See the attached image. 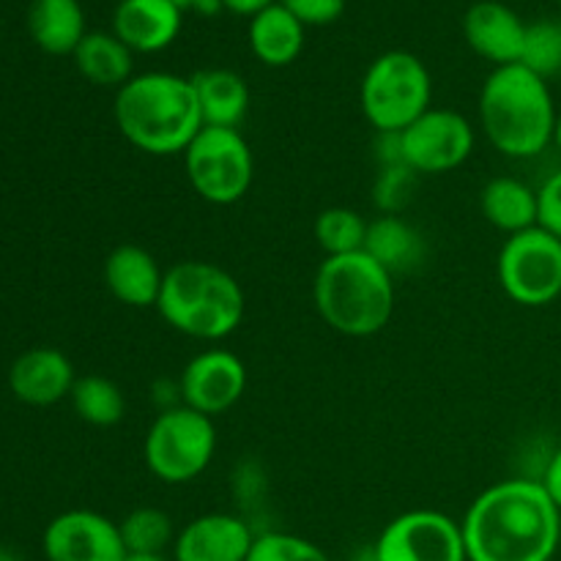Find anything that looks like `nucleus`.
Returning a JSON list of instances; mask_svg holds the SVG:
<instances>
[{
    "mask_svg": "<svg viewBox=\"0 0 561 561\" xmlns=\"http://www.w3.org/2000/svg\"><path fill=\"white\" fill-rule=\"evenodd\" d=\"M537 197H540V228L561 239V170L548 175L546 184L537 190Z\"/></svg>",
    "mask_w": 561,
    "mask_h": 561,
    "instance_id": "obj_32",
    "label": "nucleus"
},
{
    "mask_svg": "<svg viewBox=\"0 0 561 561\" xmlns=\"http://www.w3.org/2000/svg\"><path fill=\"white\" fill-rule=\"evenodd\" d=\"M75 365L58 348H31L9 370V387L16 400L27 405H53L69 398L75 387Z\"/></svg>",
    "mask_w": 561,
    "mask_h": 561,
    "instance_id": "obj_16",
    "label": "nucleus"
},
{
    "mask_svg": "<svg viewBox=\"0 0 561 561\" xmlns=\"http://www.w3.org/2000/svg\"><path fill=\"white\" fill-rule=\"evenodd\" d=\"M557 113L548 80L524 64L496 66L480 91L482 131L504 157L531 159L546 151Z\"/></svg>",
    "mask_w": 561,
    "mask_h": 561,
    "instance_id": "obj_3",
    "label": "nucleus"
},
{
    "mask_svg": "<svg viewBox=\"0 0 561 561\" xmlns=\"http://www.w3.org/2000/svg\"><path fill=\"white\" fill-rule=\"evenodd\" d=\"M431 96V71L405 49H392L373 60L359 91L362 113L378 131L409 129L433 107Z\"/></svg>",
    "mask_w": 561,
    "mask_h": 561,
    "instance_id": "obj_6",
    "label": "nucleus"
},
{
    "mask_svg": "<svg viewBox=\"0 0 561 561\" xmlns=\"http://www.w3.org/2000/svg\"><path fill=\"white\" fill-rule=\"evenodd\" d=\"M250 47L261 64L274 66V69L288 66L305 49V25L283 3H274L252 16Z\"/></svg>",
    "mask_w": 561,
    "mask_h": 561,
    "instance_id": "obj_23",
    "label": "nucleus"
},
{
    "mask_svg": "<svg viewBox=\"0 0 561 561\" xmlns=\"http://www.w3.org/2000/svg\"><path fill=\"white\" fill-rule=\"evenodd\" d=\"M318 316L345 337H373L394 312V277L365 250L327 257L312 283Z\"/></svg>",
    "mask_w": 561,
    "mask_h": 561,
    "instance_id": "obj_4",
    "label": "nucleus"
},
{
    "mask_svg": "<svg viewBox=\"0 0 561 561\" xmlns=\"http://www.w3.org/2000/svg\"><path fill=\"white\" fill-rule=\"evenodd\" d=\"M376 561H469L463 529L438 510H411L383 526L373 546Z\"/></svg>",
    "mask_w": 561,
    "mask_h": 561,
    "instance_id": "obj_10",
    "label": "nucleus"
},
{
    "mask_svg": "<svg viewBox=\"0 0 561 561\" xmlns=\"http://www.w3.org/2000/svg\"><path fill=\"white\" fill-rule=\"evenodd\" d=\"M301 25H329L340 20L345 11V0H279Z\"/></svg>",
    "mask_w": 561,
    "mask_h": 561,
    "instance_id": "obj_31",
    "label": "nucleus"
},
{
    "mask_svg": "<svg viewBox=\"0 0 561 561\" xmlns=\"http://www.w3.org/2000/svg\"><path fill=\"white\" fill-rule=\"evenodd\" d=\"M365 252L394 277L420 266L425 257V241L420 230L405 222L400 214H381L367 225Z\"/></svg>",
    "mask_w": 561,
    "mask_h": 561,
    "instance_id": "obj_21",
    "label": "nucleus"
},
{
    "mask_svg": "<svg viewBox=\"0 0 561 561\" xmlns=\"http://www.w3.org/2000/svg\"><path fill=\"white\" fill-rule=\"evenodd\" d=\"M181 9H201V11H214L219 9V0H173Z\"/></svg>",
    "mask_w": 561,
    "mask_h": 561,
    "instance_id": "obj_35",
    "label": "nucleus"
},
{
    "mask_svg": "<svg viewBox=\"0 0 561 561\" xmlns=\"http://www.w3.org/2000/svg\"><path fill=\"white\" fill-rule=\"evenodd\" d=\"M217 453V427L190 405H170L157 414L146 433L142 458L148 471L168 485L197 480Z\"/></svg>",
    "mask_w": 561,
    "mask_h": 561,
    "instance_id": "obj_7",
    "label": "nucleus"
},
{
    "mask_svg": "<svg viewBox=\"0 0 561 561\" xmlns=\"http://www.w3.org/2000/svg\"><path fill=\"white\" fill-rule=\"evenodd\" d=\"M474 126L463 113L449 107H431L400 131L403 162L414 173L433 175L460 168L474 151Z\"/></svg>",
    "mask_w": 561,
    "mask_h": 561,
    "instance_id": "obj_11",
    "label": "nucleus"
},
{
    "mask_svg": "<svg viewBox=\"0 0 561 561\" xmlns=\"http://www.w3.org/2000/svg\"><path fill=\"white\" fill-rule=\"evenodd\" d=\"M247 389V367L233 351L208 348L186 362L179 378L181 403L197 414L219 416L233 409Z\"/></svg>",
    "mask_w": 561,
    "mask_h": 561,
    "instance_id": "obj_13",
    "label": "nucleus"
},
{
    "mask_svg": "<svg viewBox=\"0 0 561 561\" xmlns=\"http://www.w3.org/2000/svg\"><path fill=\"white\" fill-rule=\"evenodd\" d=\"M181 11L173 0H121L113 31L131 53H159L179 36Z\"/></svg>",
    "mask_w": 561,
    "mask_h": 561,
    "instance_id": "obj_17",
    "label": "nucleus"
},
{
    "mask_svg": "<svg viewBox=\"0 0 561 561\" xmlns=\"http://www.w3.org/2000/svg\"><path fill=\"white\" fill-rule=\"evenodd\" d=\"M47 561H124L121 529L107 515L93 510H69L47 524L42 535Z\"/></svg>",
    "mask_w": 561,
    "mask_h": 561,
    "instance_id": "obj_12",
    "label": "nucleus"
},
{
    "mask_svg": "<svg viewBox=\"0 0 561 561\" xmlns=\"http://www.w3.org/2000/svg\"><path fill=\"white\" fill-rule=\"evenodd\" d=\"M121 537H124L126 553H153L164 557L175 542V526L164 510L159 507H137L118 524Z\"/></svg>",
    "mask_w": 561,
    "mask_h": 561,
    "instance_id": "obj_26",
    "label": "nucleus"
},
{
    "mask_svg": "<svg viewBox=\"0 0 561 561\" xmlns=\"http://www.w3.org/2000/svg\"><path fill=\"white\" fill-rule=\"evenodd\" d=\"M113 113L121 135L153 157L184 153L203 129L192 80L168 71L131 77L115 93Z\"/></svg>",
    "mask_w": 561,
    "mask_h": 561,
    "instance_id": "obj_2",
    "label": "nucleus"
},
{
    "mask_svg": "<svg viewBox=\"0 0 561 561\" xmlns=\"http://www.w3.org/2000/svg\"><path fill=\"white\" fill-rule=\"evenodd\" d=\"M0 561H22V559L16 557L14 551H9V548H0Z\"/></svg>",
    "mask_w": 561,
    "mask_h": 561,
    "instance_id": "obj_38",
    "label": "nucleus"
},
{
    "mask_svg": "<svg viewBox=\"0 0 561 561\" xmlns=\"http://www.w3.org/2000/svg\"><path fill=\"white\" fill-rule=\"evenodd\" d=\"M520 64L542 80L561 75V20H540L526 25Z\"/></svg>",
    "mask_w": 561,
    "mask_h": 561,
    "instance_id": "obj_28",
    "label": "nucleus"
},
{
    "mask_svg": "<svg viewBox=\"0 0 561 561\" xmlns=\"http://www.w3.org/2000/svg\"><path fill=\"white\" fill-rule=\"evenodd\" d=\"M502 290L524 307H546L561 296V239L546 228L507 236L499 252Z\"/></svg>",
    "mask_w": 561,
    "mask_h": 561,
    "instance_id": "obj_9",
    "label": "nucleus"
},
{
    "mask_svg": "<svg viewBox=\"0 0 561 561\" xmlns=\"http://www.w3.org/2000/svg\"><path fill=\"white\" fill-rule=\"evenodd\" d=\"M469 561H551L561 513L540 480L515 477L482 491L460 520Z\"/></svg>",
    "mask_w": 561,
    "mask_h": 561,
    "instance_id": "obj_1",
    "label": "nucleus"
},
{
    "mask_svg": "<svg viewBox=\"0 0 561 561\" xmlns=\"http://www.w3.org/2000/svg\"><path fill=\"white\" fill-rule=\"evenodd\" d=\"M27 27L33 42L49 55H75L88 33L80 0H33Z\"/></svg>",
    "mask_w": 561,
    "mask_h": 561,
    "instance_id": "obj_22",
    "label": "nucleus"
},
{
    "mask_svg": "<svg viewBox=\"0 0 561 561\" xmlns=\"http://www.w3.org/2000/svg\"><path fill=\"white\" fill-rule=\"evenodd\" d=\"M190 80L201 104L203 126L239 129L250 110V88L244 77L230 69H201Z\"/></svg>",
    "mask_w": 561,
    "mask_h": 561,
    "instance_id": "obj_20",
    "label": "nucleus"
},
{
    "mask_svg": "<svg viewBox=\"0 0 561 561\" xmlns=\"http://www.w3.org/2000/svg\"><path fill=\"white\" fill-rule=\"evenodd\" d=\"M482 217L502 233L515 236L540 225V197L526 181L499 175L485 184L480 195Z\"/></svg>",
    "mask_w": 561,
    "mask_h": 561,
    "instance_id": "obj_19",
    "label": "nucleus"
},
{
    "mask_svg": "<svg viewBox=\"0 0 561 561\" xmlns=\"http://www.w3.org/2000/svg\"><path fill=\"white\" fill-rule=\"evenodd\" d=\"M274 3H277V0H219L222 9H228L230 14H239V16H255Z\"/></svg>",
    "mask_w": 561,
    "mask_h": 561,
    "instance_id": "obj_34",
    "label": "nucleus"
},
{
    "mask_svg": "<svg viewBox=\"0 0 561 561\" xmlns=\"http://www.w3.org/2000/svg\"><path fill=\"white\" fill-rule=\"evenodd\" d=\"M367 219L354 208L334 206L318 214L316 219V241L327 257L351 255V252L365 250Z\"/></svg>",
    "mask_w": 561,
    "mask_h": 561,
    "instance_id": "obj_27",
    "label": "nucleus"
},
{
    "mask_svg": "<svg viewBox=\"0 0 561 561\" xmlns=\"http://www.w3.org/2000/svg\"><path fill=\"white\" fill-rule=\"evenodd\" d=\"M463 33L469 47L491 64H520L526 25L510 5L499 0H480L466 11Z\"/></svg>",
    "mask_w": 561,
    "mask_h": 561,
    "instance_id": "obj_15",
    "label": "nucleus"
},
{
    "mask_svg": "<svg viewBox=\"0 0 561 561\" xmlns=\"http://www.w3.org/2000/svg\"><path fill=\"white\" fill-rule=\"evenodd\" d=\"M247 561H332V559H329L316 542L305 540V537L285 535V531H266V535L255 537Z\"/></svg>",
    "mask_w": 561,
    "mask_h": 561,
    "instance_id": "obj_29",
    "label": "nucleus"
},
{
    "mask_svg": "<svg viewBox=\"0 0 561 561\" xmlns=\"http://www.w3.org/2000/svg\"><path fill=\"white\" fill-rule=\"evenodd\" d=\"M540 482H542V488H546L548 496L553 499V504H557L559 513H561V447L551 455V458H548L546 471H542Z\"/></svg>",
    "mask_w": 561,
    "mask_h": 561,
    "instance_id": "obj_33",
    "label": "nucleus"
},
{
    "mask_svg": "<svg viewBox=\"0 0 561 561\" xmlns=\"http://www.w3.org/2000/svg\"><path fill=\"white\" fill-rule=\"evenodd\" d=\"M164 272L157 257L137 244H118L104 261V283L110 294L129 307H157Z\"/></svg>",
    "mask_w": 561,
    "mask_h": 561,
    "instance_id": "obj_18",
    "label": "nucleus"
},
{
    "mask_svg": "<svg viewBox=\"0 0 561 561\" xmlns=\"http://www.w3.org/2000/svg\"><path fill=\"white\" fill-rule=\"evenodd\" d=\"M71 405L77 416L93 427H113L124 420V389L104 376H82L71 387Z\"/></svg>",
    "mask_w": 561,
    "mask_h": 561,
    "instance_id": "obj_25",
    "label": "nucleus"
},
{
    "mask_svg": "<svg viewBox=\"0 0 561 561\" xmlns=\"http://www.w3.org/2000/svg\"><path fill=\"white\" fill-rule=\"evenodd\" d=\"M124 561H168V559L153 557V553H126Z\"/></svg>",
    "mask_w": 561,
    "mask_h": 561,
    "instance_id": "obj_36",
    "label": "nucleus"
},
{
    "mask_svg": "<svg viewBox=\"0 0 561 561\" xmlns=\"http://www.w3.org/2000/svg\"><path fill=\"white\" fill-rule=\"evenodd\" d=\"M553 142H557V148L561 151V110L557 113V126H553Z\"/></svg>",
    "mask_w": 561,
    "mask_h": 561,
    "instance_id": "obj_37",
    "label": "nucleus"
},
{
    "mask_svg": "<svg viewBox=\"0 0 561 561\" xmlns=\"http://www.w3.org/2000/svg\"><path fill=\"white\" fill-rule=\"evenodd\" d=\"M75 64L88 82L102 88H124L135 69L131 49L115 33H85L75 49Z\"/></svg>",
    "mask_w": 561,
    "mask_h": 561,
    "instance_id": "obj_24",
    "label": "nucleus"
},
{
    "mask_svg": "<svg viewBox=\"0 0 561 561\" xmlns=\"http://www.w3.org/2000/svg\"><path fill=\"white\" fill-rule=\"evenodd\" d=\"M184 170L192 190L214 206L239 203L255 179L250 142L239 129L203 126L184 151Z\"/></svg>",
    "mask_w": 561,
    "mask_h": 561,
    "instance_id": "obj_8",
    "label": "nucleus"
},
{
    "mask_svg": "<svg viewBox=\"0 0 561 561\" xmlns=\"http://www.w3.org/2000/svg\"><path fill=\"white\" fill-rule=\"evenodd\" d=\"M239 279L208 261H179L164 272L157 310L168 327L186 337L222 340L244 321Z\"/></svg>",
    "mask_w": 561,
    "mask_h": 561,
    "instance_id": "obj_5",
    "label": "nucleus"
},
{
    "mask_svg": "<svg viewBox=\"0 0 561 561\" xmlns=\"http://www.w3.org/2000/svg\"><path fill=\"white\" fill-rule=\"evenodd\" d=\"M559 5H561V0H559Z\"/></svg>",
    "mask_w": 561,
    "mask_h": 561,
    "instance_id": "obj_39",
    "label": "nucleus"
},
{
    "mask_svg": "<svg viewBox=\"0 0 561 561\" xmlns=\"http://www.w3.org/2000/svg\"><path fill=\"white\" fill-rule=\"evenodd\" d=\"M255 537L239 515H201L175 535L173 561H247Z\"/></svg>",
    "mask_w": 561,
    "mask_h": 561,
    "instance_id": "obj_14",
    "label": "nucleus"
},
{
    "mask_svg": "<svg viewBox=\"0 0 561 561\" xmlns=\"http://www.w3.org/2000/svg\"><path fill=\"white\" fill-rule=\"evenodd\" d=\"M416 175L409 164H387L376 179V206L381 214H400L411 203L416 190Z\"/></svg>",
    "mask_w": 561,
    "mask_h": 561,
    "instance_id": "obj_30",
    "label": "nucleus"
}]
</instances>
